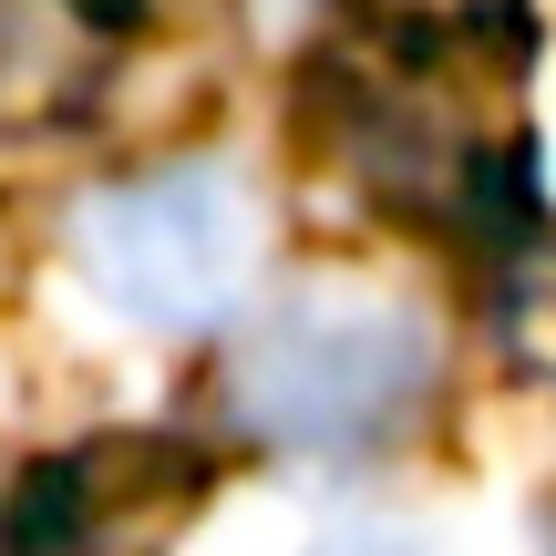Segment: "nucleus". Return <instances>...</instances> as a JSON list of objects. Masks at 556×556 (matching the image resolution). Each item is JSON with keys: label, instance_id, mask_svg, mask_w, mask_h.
I'll return each instance as SVG.
<instances>
[{"label": "nucleus", "instance_id": "0eeeda50", "mask_svg": "<svg viewBox=\"0 0 556 556\" xmlns=\"http://www.w3.org/2000/svg\"><path fill=\"white\" fill-rule=\"evenodd\" d=\"M505 340H516V361H556V248L546 238H526L505 258Z\"/></svg>", "mask_w": 556, "mask_h": 556}, {"label": "nucleus", "instance_id": "39448f33", "mask_svg": "<svg viewBox=\"0 0 556 556\" xmlns=\"http://www.w3.org/2000/svg\"><path fill=\"white\" fill-rule=\"evenodd\" d=\"M124 0H0V135L83 124L114 83Z\"/></svg>", "mask_w": 556, "mask_h": 556}, {"label": "nucleus", "instance_id": "f257e3e1", "mask_svg": "<svg viewBox=\"0 0 556 556\" xmlns=\"http://www.w3.org/2000/svg\"><path fill=\"white\" fill-rule=\"evenodd\" d=\"M475 52H516V41H433V52L371 41L361 62L319 73L330 144L361 176V197L454 238L526 227V135L475 93Z\"/></svg>", "mask_w": 556, "mask_h": 556}, {"label": "nucleus", "instance_id": "20e7f679", "mask_svg": "<svg viewBox=\"0 0 556 556\" xmlns=\"http://www.w3.org/2000/svg\"><path fill=\"white\" fill-rule=\"evenodd\" d=\"M206 475L186 433H83L0 495V556H176Z\"/></svg>", "mask_w": 556, "mask_h": 556}, {"label": "nucleus", "instance_id": "f03ea898", "mask_svg": "<svg viewBox=\"0 0 556 556\" xmlns=\"http://www.w3.org/2000/svg\"><path fill=\"white\" fill-rule=\"evenodd\" d=\"M433 319L402 299H299L248 351H227L217 413L268 454H361L433 402Z\"/></svg>", "mask_w": 556, "mask_h": 556}, {"label": "nucleus", "instance_id": "423d86ee", "mask_svg": "<svg viewBox=\"0 0 556 556\" xmlns=\"http://www.w3.org/2000/svg\"><path fill=\"white\" fill-rule=\"evenodd\" d=\"M516 11L526 0H351V21L371 41H516Z\"/></svg>", "mask_w": 556, "mask_h": 556}, {"label": "nucleus", "instance_id": "7ed1b4c3", "mask_svg": "<svg viewBox=\"0 0 556 556\" xmlns=\"http://www.w3.org/2000/svg\"><path fill=\"white\" fill-rule=\"evenodd\" d=\"M93 289L144 330H217L268 268V206L227 165H155L83 206L73 227Z\"/></svg>", "mask_w": 556, "mask_h": 556}, {"label": "nucleus", "instance_id": "6e6552de", "mask_svg": "<svg viewBox=\"0 0 556 556\" xmlns=\"http://www.w3.org/2000/svg\"><path fill=\"white\" fill-rule=\"evenodd\" d=\"M309 556H422V546L392 536V526H340V536H319Z\"/></svg>", "mask_w": 556, "mask_h": 556}]
</instances>
